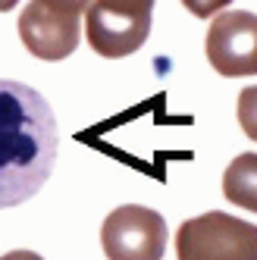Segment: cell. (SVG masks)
Wrapping results in <instances>:
<instances>
[{"label":"cell","mask_w":257,"mask_h":260,"mask_svg":"<svg viewBox=\"0 0 257 260\" xmlns=\"http://www.w3.org/2000/svg\"><path fill=\"white\" fill-rule=\"evenodd\" d=\"M50 104L22 82L0 79V210L41 191L57 163Z\"/></svg>","instance_id":"cell-1"},{"label":"cell","mask_w":257,"mask_h":260,"mask_svg":"<svg viewBox=\"0 0 257 260\" xmlns=\"http://www.w3.org/2000/svg\"><path fill=\"white\" fill-rule=\"evenodd\" d=\"M179 260H257V226L229 213H201L176 232Z\"/></svg>","instance_id":"cell-2"},{"label":"cell","mask_w":257,"mask_h":260,"mask_svg":"<svg viewBox=\"0 0 257 260\" xmlns=\"http://www.w3.org/2000/svg\"><path fill=\"white\" fill-rule=\"evenodd\" d=\"M154 0H91L85 10V38L101 57L135 53L151 35Z\"/></svg>","instance_id":"cell-3"},{"label":"cell","mask_w":257,"mask_h":260,"mask_svg":"<svg viewBox=\"0 0 257 260\" xmlns=\"http://www.w3.org/2000/svg\"><path fill=\"white\" fill-rule=\"evenodd\" d=\"M167 219L141 204L116 207L101 226L107 260H163L167 254Z\"/></svg>","instance_id":"cell-4"},{"label":"cell","mask_w":257,"mask_h":260,"mask_svg":"<svg viewBox=\"0 0 257 260\" xmlns=\"http://www.w3.org/2000/svg\"><path fill=\"white\" fill-rule=\"evenodd\" d=\"M204 50L219 76H257V16L245 10L216 13L207 28Z\"/></svg>","instance_id":"cell-5"},{"label":"cell","mask_w":257,"mask_h":260,"mask_svg":"<svg viewBox=\"0 0 257 260\" xmlns=\"http://www.w3.org/2000/svg\"><path fill=\"white\" fill-rule=\"evenodd\" d=\"M19 38L25 50L38 60H66L79 47L82 38V16L60 13L44 7L41 0H31L19 16Z\"/></svg>","instance_id":"cell-6"},{"label":"cell","mask_w":257,"mask_h":260,"mask_svg":"<svg viewBox=\"0 0 257 260\" xmlns=\"http://www.w3.org/2000/svg\"><path fill=\"white\" fill-rule=\"evenodd\" d=\"M223 194L229 204L257 213V154H238L223 173Z\"/></svg>","instance_id":"cell-7"},{"label":"cell","mask_w":257,"mask_h":260,"mask_svg":"<svg viewBox=\"0 0 257 260\" xmlns=\"http://www.w3.org/2000/svg\"><path fill=\"white\" fill-rule=\"evenodd\" d=\"M238 125L251 141H257V85H248L238 94Z\"/></svg>","instance_id":"cell-8"},{"label":"cell","mask_w":257,"mask_h":260,"mask_svg":"<svg viewBox=\"0 0 257 260\" xmlns=\"http://www.w3.org/2000/svg\"><path fill=\"white\" fill-rule=\"evenodd\" d=\"M232 4V0H182V7H185L191 16H198V19H210V16H216L219 10H226Z\"/></svg>","instance_id":"cell-9"},{"label":"cell","mask_w":257,"mask_h":260,"mask_svg":"<svg viewBox=\"0 0 257 260\" xmlns=\"http://www.w3.org/2000/svg\"><path fill=\"white\" fill-rule=\"evenodd\" d=\"M44 7H50V10H60V13H72V16H82L85 10H88V4L91 0H41Z\"/></svg>","instance_id":"cell-10"},{"label":"cell","mask_w":257,"mask_h":260,"mask_svg":"<svg viewBox=\"0 0 257 260\" xmlns=\"http://www.w3.org/2000/svg\"><path fill=\"white\" fill-rule=\"evenodd\" d=\"M0 260H44V257L35 254V251H10V254H4Z\"/></svg>","instance_id":"cell-11"},{"label":"cell","mask_w":257,"mask_h":260,"mask_svg":"<svg viewBox=\"0 0 257 260\" xmlns=\"http://www.w3.org/2000/svg\"><path fill=\"white\" fill-rule=\"evenodd\" d=\"M19 0H0V13H7V10H13Z\"/></svg>","instance_id":"cell-12"}]
</instances>
